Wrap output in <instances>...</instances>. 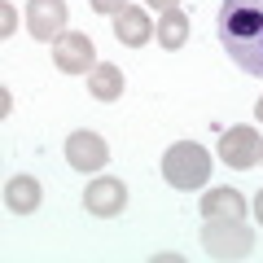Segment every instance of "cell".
<instances>
[{"mask_svg": "<svg viewBox=\"0 0 263 263\" xmlns=\"http://www.w3.org/2000/svg\"><path fill=\"white\" fill-rule=\"evenodd\" d=\"M66 0H27V31L40 44H57L66 35Z\"/></svg>", "mask_w": 263, "mask_h": 263, "instance_id": "5", "label": "cell"}, {"mask_svg": "<svg viewBox=\"0 0 263 263\" xmlns=\"http://www.w3.org/2000/svg\"><path fill=\"white\" fill-rule=\"evenodd\" d=\"M53 62H57V70H66V75H88V70L97 66V44H92V35L66 31V35L53 44Z\"/></svg>", "mask_w": 263, "mask_h": 263, "instance_id": "6", "label": "cell"}, {"mask_svg": "<svg viewBox=\"0 0 263 263\" xmlns=\"http://www.w3.org/2000/svg\"><path fill=\"white\" fill-rule=\"evenodd\" d=\"M202 215H241L246 211V197L237 193V189H206V193H202Z\"/></svg>", "mask_w": 263, "mask_h": 263, "instance_id": "12", "label": "cell"}, {"mask_svg": "<svg viewBox=\"0 0 263 263\" xmlns=\"http://www.w3.org/2000/svg\"><path fill=\"white\" fill-rule=\"evenodd\" d=\"M254 114H259V123H263V97H259V105H254Z\"/></svg>", "mask_w": 263, "mask_h": 263, "instance_id": "18", "label": "cell"}, {"mask_svg": "<svg viewBox=\"0 0 263 263\" xmlns=\"http://www.w3.org/2000/svg\"><path fill=\"white\" fill-rule=\"evenodd\" d=\"M202 246L211 259H250L254 233L241 224V215H211L202 228Z\"/></svg>", "mask_w": 263, "mask_h": 263, "instance_id": "3", "label": "cell"}, {"mask_svg": "<svg viewBox=\"0 0 263 263\" xmlns=\"http://www.w3.org/2000/svg\"><path fill=\"white\" fill-rule=\"evenodd\" d=\"M84 206L92 211V215H101V219L123 215V206H127V189H123V180L97 176L92 184H88V193H84Z\"/></svg>", "mask_w": 263, "mask_h": 263, "instance_id": "8", "label": "cell"}, {"mask_svg": "<svg viewBox=\"0 0 263 263\" xmlns=\"http://www.w3.org/2000/svg\"><path fill=\"white\" fill-rule=\"evenodd\" d=\"M162 176H167L171 189L180 193H193V189H206L211 180V154L202 149L197 141H180L162 154Z\"/></svg>", "mask_w": 263, "mask_h": 263, "instance_id": "2", "label": "cell"}, {"mask_svg": "<svg viewBox=\"0 0 263 263\" xmlns=\"http://www.w3.org/2000/svg\"><path fill=\"white\" fill-rule=\"evenodd\" d=\"M40 202H44V189H40L35 176H9V184H5V206L13 215H31V211H40Z\"/></svg>", "mask_w": 263, "mask_h": 263, "instance_id": "10", "label": "cell"}, {"mask_svg": "<svg viewBox=\"0 0 263 263\" xmlns=\"http://www.w3.org/2000/svg\"><path fill=\"white\" fill-rule=\"evenodd\" d=\"M219 44L237 62V70L263 79V0H224Z\"/></svg>", "mask_w": 263, "mask_h": 263, "instance_id": "1", "label": "cell"}, {"mask_svg": "<svg viewBox=\"0 0 263 263\" xmlns=\"http://www.w3.org/2000/svg\"><path fill=\"white\" fill-rule=\"evenodd\" d=\"M154 35H158V44L162 48H180L189 40V13L184 9H167L158 18V31H154Z\"/></svg>", "mask_w": 263, "mask_h": 263, "instance_id": "13", "label": "cell"}, {"mask_svg": "<svg viewBox=\"0 0 263 263\" xmlns=\"http://www.w3.org/2000/svg\"><path fill=\"white\" fill-rule=\"evenodd\" d=\"M92 9H97V13H105V18H114V13L127 9V0H92Z\"/></svg>", "mask_w": 263, "mask_h": 263, "instance_id": "14", "label": "cell"}, {"mask_svg": "<svg viewBox=\"0 0 263 263\" xmlns=\"http://www.w3.org/2000/svg\"><path fill=\"white\" fill-rule=\"evenodd\" d=\"M88 92L97 97V101H119L123 97V70L110 62H97L92 70H88Z\"/></svg>", "mask_w": 263, "mask_h": 263, "instance_id": "11", "label": "cell"}, {"mask_svg": "<svg viewBox=\"0 0 263 263\" xmlns=\"http://www.w3.org/2000/svg\"><path fill=\"white\" fill-rule=\"evenodd\" d=\"M66 162L75 171H101L105 162H110V145H105L97 132L79 127V132H70V141H66Z\"/></svg>", "mask_w": 263, "mask_h": 263, "instance_id": "7", "label": "cell"}, {"mask_svg": "<svg viewBox=\"0 0 263 263\" xmlns=\"http://www.w3.org/2000/svg\"><path fill=\"white\" fill-rule=\"evenodd\" d=\"M13 35V5H0V40Z\"/></svg>", "mask_w": 263, "mask_h": 263, "instance_id": "15", "label": "cell"}, {"mask_svg": "<svg viewBox=\"0 0 263 263\" xmlns=\"http://www.w3.org/2000/svg\"><path fill=\"white\" fill-rule=\"evenodd\" d=\"M219 158H224V167H233V171H246V167H254V162L263 158V136L254 127H228L224 136H219Z\"/></svg>", "mask_w": 263, "mask_h": 263, "instance_id": "4", "label": "cell"}, {"mask_svg": "<svg viewBox=\"0 0 263 263\" xmlns=\"http://www.w3.org/2000/svg\"><path fill=\"white\" fill-rule=\"evenodd\" d=\"M114 40H119V44H127V48L149 44V40H154V22H149V13L136 9V5H127L123 13H114Z\"/></svg>", "mask_w": 263, "mask_h": 263, "instance_id": "9", "label": "cell"}, {"mask_svg": "<svg viewBox=\"0 0 263 263\" xmlns=\"http://www.w3.org/2000/svg\"><path fill=\"white\" fill-rule=\"evenodd\" d=\"M254 219H259V224H263V189H259V193H254Z\"/></svg>", "mask_w": 263, "mask_h": 263, "instance_id": "16", "label": "cell"}, {"mask_svg": "<svg viewBox=\"0 0 263 263\" xmlns=\"http://www.w3.org/2000/svg\"><path fill=\"white\" fill-rule=\"evenodd\" d=\"M149 9H162V13H167V9H176V0H149Z\"/></svg>", "mask_w": 263, "mask_h": 263, "instance_id": "17", "label": "cell"}]
</instances>
